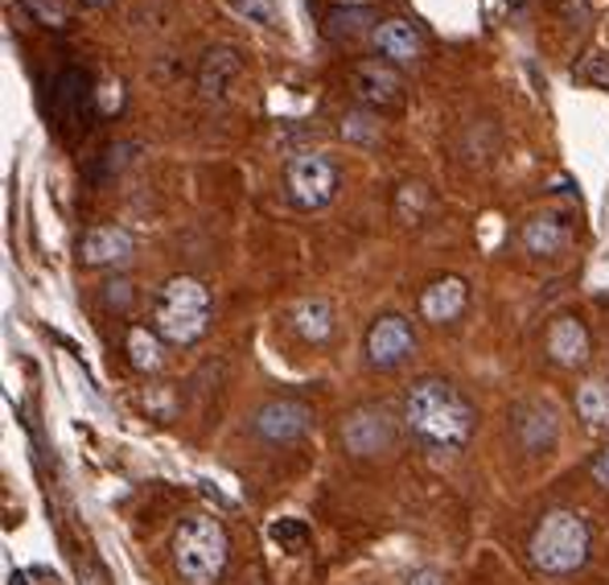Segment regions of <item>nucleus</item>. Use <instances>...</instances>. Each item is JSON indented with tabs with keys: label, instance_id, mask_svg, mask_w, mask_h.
<instances>
[{
	"label": "nucleus",
	"instance_id": "nucleus-14",
	"mask_svg": "<svg viewBox=\"0 0 609 585\" xmlns=\"http://www.w3.org/2000/svg\"><path fill=\"white\" fill-rule=\"evenodd\" d=\"M239 71H244V59H239L235 45H210L203 62H198V91L206 100H223L227 88L239 79Z\"/></svg>",
	"mask_w": 609,
	"mask_h": 585
},
{
	"label": "nucleus",
	"instance_id": "nucleus-25",
	"mask_svg": "<svg viewBox=\"0 0 609 585\" xmlns=\"http://www.w3.org/2000/svg\"><path fill=\"white\" fill-rule=\"evenodd\" d=\"M235 13H244L247 21H256V25H276L280 21V4L276 0H231Z\"/></svg>",
	"mask_w": 609,
	"mask_h": 585
},
{
	"label": "nucleus",
	"instance_id": "nucleus-5",
	"mask_svg": "<svg viewBox=\"0 0 609 585\" xmlns=\"http://www.w3.org/2000/svg\"><path fill=\"white\" fill-rule=\"evenodd\" d=\"M285 186H289V198L297 206L318 211V206L334 203L342 177H338V165L326 153H297V157H289Z\"/></svg>",
	"mask_w": 609,
	"mask_h": 585
},
{
	"label": "nucleus",
	"instance_id": "nucleus-23",
	"mask_svg": "<svg viewBox=\"0 0 609 585\" xmlns=\"http://www.w3.org/2000/svg\"><path fill=\"white\" fill-rule=\"evenodd\" d=\"M21 9L38 21V25H45V30H71V4L66 0H21Z\"/></svg>",
	"mask_w": 609,
	"mask_h": 585
},
{
	"label": "nucleus",
	"instance_id": "nucleus-9",
	"mask_svg": "<svg viewBox=\"0 0 609 585\" xmlns=\"http://www.w3.org/2000/svg\"><path fill=\"white\" fill-rule=\"evenodd\" d=\"M350 88H354V95H359V103L363 107H392L395 100H400V71H395L392 62L383 59H363L354 62V71H350Z\"/></svg>",
	"mask_w": 609,
	"mask_h": 585
},
{
	"label": "nucleus",
	"instance_id": "nucleus-33",
	"mask_svg": "<svg viewBox=\"0 0 609 585\" xmlns=\"http://www.w3.org/2000/svg\"><path fill=\"white\" fill-rule=\"evenodd\" d=\"M83 4H107V0H83Z\"/></svg>",
	"mask_w": 609,
	"mask_h": 585
},
{
	"label": "nucleus",
	"instance_id": "nucleus-22",
	"mask_svg": "<svg viewBox=\"0 0 609 585\" xmlns=\"http://www.w3.org/2000/svg\"><path fill=\"white\" fill-rule=\"evenodd\" d=\"M342 136H347L350 145H379L383 124H379L375 107H354V112H347V116H342Z\"/></svg>",
	"mask_w": 609,
	"mask_h": 585
},
{
	"label": "nucleus",
	"instance_id": "nucleus-20",
	"mask_svg": "<svg viewBox=\"0 0 609 585\" xmlns=\"http://www.w3.org/2000/svg\"><path fill=\"white\" fill-rule=\"evenodd\" d=\"M128 363L141 371V376H153L165 363V351H161V335L148 330V326H132L128 330Z\"/></svg>",
	"mask_w": 609,
	"mask_h": 585
},
{
	"label": "nucleus",
	"instance_id": "nucleus-30",
	"mask_svg": "<svg viewBox=\"0 0 609 585\" xmlns=\"http://www.w3.org/2000/svg\"><path fill=\"white\" fill-rule=\"evenodd\" d=\"M589 474H593V483L601 486V491H609V445L597 450V458L589 462Z\"/></svg>",
	"mask_w": 609,
	"mask_h": 585
},
{
	"label": "nucleus",
	"instance_id": "nucleus-7",
	"mask_svg": "<svg viewBox=\"0 0 609 585\" xmlns=\"http://www.w3.org/2000/svg\"><path fill=\"white\" fill-rule=\"evenodd\" d=\"M256 438L268 441V445H292L301 441L309 429H313V409L304 400H292V396H280V400H268L260 412H256Z\"/></svg>",
	"mask_w": 609,
	"mask_h": 585
},
{
	"label": "nucleus",
	"instance_id": "nucleus-11",
	"mask_svg": "<svg viewBox=\"0 0 609 585\" xmlns=\"http://www.w3.org/2000/svg\"><path fill=\"white\" fill-rule=\"evenodd\" d=\"M515 438L527 454H548L556 438H560V417L551 409L548 400H531L515 412Z\"/></svg>",
	"mask_w": 609,
	"mask_h": 585
},
{
	"label": "nucleus",
	"instance_id": "nucleus-6",
	"mask_svg": "<svg viewBox=\"0 0 609 585\" xmlns=\"http://www.w3.org/2000/svg\"><path fill=\"white\" fill-rule=\"evenodd\" d=\"M342 445L350 458H379L395 450V417L383 404H359L342 417Z\"/></svg>",
	"mask_w": 609,
	"mask_h": 585
},
{
	"label": "nucleus",
	"instance_id": "nucleus-19",
	"mask_svg": "<svg viewBox=\"0 0 609 585\" xmlns=\"http://www.w3.org/2000/svg\"><path fill=\"white\" fill-rule=\"evenodd\" d=\"M292 326H297V335L304 342H326V338L334 335V309L326 297H309L301 306L292 309Z\"/></svg>",
	"mask_w": 609,
	"mask_h": 585
},
{
	"label": "nucleus",
	"instance_id": "nucleus-13",
	"mask_svg": "<svg viewBox=\"0 0 609 585\" xmlns=\"http://www.w3.org/2000/svg\"><path fill=\"white\" fill-rule=\"evenodd\" d=\"M465 301H469V285L462 277H436L421 292V318L433 326H450L465 314Z\"/></svg>",
	"mask_w": 609,
	"mask_h": 585
},
{
	"label": "nucleus",
	"instance_id": "nucleus-1",
	"mask_svg": "<svg viewBox=\"0 0 609 585\" xmlns=\"http://www.w3.org/2000/svg\"><path fill=\"white\" fill-rule=\"evenodd\" d=\"M404 424L433 450H465V441L474 438V404L453 383L421 380L404 396Z\"/></svg>",
	"mask_w": 609,
	"mask_h": 585
},
{
	"label": "nucleus",
	"instance_id": "nucleus-21",
	"mask_svg": "<svg viewBox=\"0 0 609 585\" xmlns=\"http://www.w3.org/2000/svg\"><path fill=\"white\" fill-rule=\"evenodd\" d=\"M577 417L589 429H609V383L585 380L577 388Z\"/></svg>",
	"mask_w": 609,
	"mask_h": 585
},
{
	"label": "nucleus",
	"instance_id": "nucleus-8",
	"mask_svg": "<svg viewBox=\"0 0 609 585\" xmlns=\"http://www.w3.org/2000/svg\"><path fill=\"white\" fill-rule=\"evenodd\" d=\"M412 351H416V335H412L407 318H400V314H383V318L367 330V359H371V367L392 371V367L404 363Z\"/></svg>",
	"mask_w": 609,
	"mask_h": 585
},
{
	"label": "nucleus",
	"instance_id": "nucleus-10",
	"mask_svg": "<svg viewBox=\"0 0 609 585\" xmlns=\"http://www.w3.org/2000/svg\"><path fill=\"white\" fill-rule=\"evenodd\" d=\"M132 244L128 227H116V223H103V227H91L79 244V260L91 264V268H120V264L132 260Z\"/></svg>",
	"mask_w": 609,
	"mask_h": 585
},
{
	"label": "nucleus",
	"instance_id": "nucleus-18",
	"mask_svg": "<svg viewBox=\"0 0 609 585\" xmlns=\"http://www.w3.org/2000/svg\"><path fill=\"white\" fill-rule=\"evenodd\" d=\"M375 9H367V4H334L326 21H321V33L330 38V42H354L359 33H375Z\"/></svg>",
	"mask_w": 609,
	"mask_h": 585
},
{
	"label": "nucleus",
	"instance_id": "nucleus-3",
	"mask_svg": "<svg viewBox=\"0 0 609 585\" xmlns=\"http://www.w3.org/2000/svg\"><path fill=\"white\" fill-rule=\"evenodd\" d=\"M527 553H531V565H536L539 573L568 577V573L585 569V561L593 553V532H589V524H585L580 512L560 507V512H548L536 524Z\"/></svg>",
	"mask_w": 609,
	"mask_h": 585
},
{
	"label": "nucleus",
	"instance_id": "nucleus-4",
	"mask_svg": "<svg viewBox=\"0 0 609 585\" xmlns=\"http://www.w3.org/2000/svg\"><path fill=\"white\" fill-rule=\"evenodd\" d=\"M153 326L165 342L189 347L210 330V292L198 277H174L157 289Z\"/></svg>",
	"mask_w": 609,
	"mask_h": 585
},
{
	"label": "nucleus",
	"instance_id": "nucleus-31",
	"mask_svg": "<svg viewBox=\"0 0 609 585\" xmlns=\"http://www.w3.org/2000/svg\"><path fill=\"white\" fill-rule=\"evenodd\" d=\"M404 585H445V577L436 569H416V573H407Z\"/></svg>",
	"mask_w": 609,
	"mask_h": 585
},
{
	"label": "nucleus",
	"instance_id": "nucleus-17",
	"mask_svg": "<svg viewBox=\"0 0 609 585\" xmlns=\"http://www.w3.org/2000/svg\"><path fill=\"white\" fill-rule=\"evenodd\" d=\"M523 248L531 252L536 260H551L568 248V227L560 215H536L523 227Z\"/></svg>",
	"mask_w": 609,
	"mask_h": 585
},
{
	"label": "nucleus",
	"instance_id": "nucleus-2",
	"mask_svg": "<svg viewBox=\"0 0 609 585\" xmlns=\"http://www.w3.org/2000/svg\"><path fill=\"white\" fill-rule=\"evenodd\" d=\"M231 561V536L206 512L186 515L174 532V569L186 585H215Z\"/></svg>",
	"mask_w": 609,
	"mask_h": 585
},
{
	"label": "nucleus",
	"instance_id": "nucleus-16",
	"mask_svg": "<svg viewBox=\"0 0 609 585\" xmlns=\"http://www.w3.org/2000/svg\"><path fill=\"white\" fill-rule=\"evenodd\" d=\"M371 42H375L379 59L392 62V66H407V62L421 59V33L412 30L407 21H400V17H392V21H379L375 33H371Z\"/></svg>",
	"mask_w": 609,
	"mask_h": 585
},
{
	"label": "nucleus",
	"instance_id": "nucleus-12",
	"mask_svg": "<svg viewBox=\"0 0 609 585\" xmlns=\"http://www.w3.org/2000/svg\"><path fill=\"white\" fill-rule=\"evenodd\" d=\"M544 347H548V359L556 367H585L589 363V351H593L589 330H585V322L572 318V314H560V318L548 326Z\"/></svg>",
	"mask_w": 609,
	"mask_h": 585
},
{
	"label": "nucleus",
	"instance_id": "nucleus-15",
	"mask_svg": "<svg viewBox=\"0 0 609 585\" xmlns=\"http://www.w3.org/2000/svg\"><path fill=\"white\" fill-rule=\"evenodd\" d=\"M50 100H54V116H59L62 124H74L87 107H95V88H91V79L79 71V66H66V71L54 79Z\"/></svg>",
	"mask_w": 609,
	"mask_h": 585
},
{
	"label": "nucleus",
	"instance_id": "nucleus-29",
	"mask_svg": "<svg viewBox=\"0 0 609 585\" xmlns=\"http://www.w3.org/2000/svg\"><path fill=\"white\" fill-rule=\"evenodd\" d=\"M120 107H124V88L120 83H100L95 88V112L100 116H116Z\"/></svg>",
	"mask_w": 609,
	"mask_h": 585
},
{
	"label": "nucleus",
	"instance_id": "nucleus-26",
	"mask_svg": "<svg viewBox=\"0 0 609 585\" xmlns=\"http://www.w3.org/2000/svg\"><path fill=\"white\" fill-rule=\"evenodd\" d=\"M100 297H103V306L107 309H116V314H128L132 309V280H124V277H112V280H103V289H100Z\"/></svg>",
	"mask_w": 609,
	"mask_h": 585
},
{
	"label": "nucleus",
	"instance_id": "nucleus-32",
	"mask_svg": "<svg viewBox=\"0 0 609 585\" xmlns=\"http://www.w3.org/2000/svg\"><path fill=\"white\" fill-rule=\"evenodd\" d=\"M560 9H565V17L568 21H585V17H589V0H565V4H560Z\"/></svg>",
	"mask_w": 609,
	"mask_h": 585
},
{
	"label": "nucleus",
	"instance_id": "nucleus-28",
	"mask_svg": "<svg viewBox=\"0 0 609 585\" xmlns=\"http://www.w3.org/2000/svg\"><path fill=\"white\" fill-rule=\"evenodd\" d=\"M577 79H585V83H593V88L609 91V54H589V59L577 66Z\"/></svg>",
	"mask_w": 609,
	"mask_h": 585
},
{
	"label": "nucleus",
	"instance_id": "nucleus-27",
	"mask_svg": "<svg viewBox=\"0 0 609 585\" xmlns=\"http://www.w3.org/2000/svg\"><path fill=\"white\" fill-rule=\"evenodd\" d=\"M132 153H136V145H112V148H103V162L91 170V177H95V182H107L112 174H120V165L128 162Z\"/></svg>",
	"mask_w": 609,
	"mask_h": 585
},
{
	"label": "nucleus",
	"instance_id": "nucleus-24",
	"mask_svg": "<svg viewBox=\"0 0 609 585\" xmlns=\"http://www.w3.org/2000/svg\"><path fill=\"white\" fill-rule=\"evenodd\" d=\"M268 536H272L285 553H301L304 544H309V527H304L301 520H276V524L268 527Z\"/></svg>",
	"mask_w": 609,
	"mask_h": 585
}]
</instances>
